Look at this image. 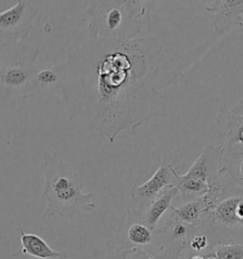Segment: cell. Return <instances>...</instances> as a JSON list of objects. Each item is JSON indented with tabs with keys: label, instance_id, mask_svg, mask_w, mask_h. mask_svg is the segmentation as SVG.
<instances>
[{
	"label": "cell",
	"instance_id": "5b68a950",
	"mask_svg": "<svg viewBox=\"0 0 243 259\" xmlns=\"http://www.w3.org/2000/svg\"><path fill=\"white\" fill-rule=\"evenodd\" d=\"M39 50L31 47H10L0 53V97L7 99L30 90L38 69Z\"/></svg>",
	"mask_w": 243,
	"mask_h": 259
},
{
	"label": "cell",
	"instance_id": "8fae6325",
	"mask_svg": "<svg viewBox=\"0 0 243 259\" xmlns=\"http://www.w3.org/2000/svg\"><path fill=\"white\" fill-rule=\"evenodd\" d=\"M216 122L224 148L243 146V114H233L224 105L220 107Z\"/></svg>",
	"mask_w": 243,
	"mask_h": 259
},
{
	"label": "cell",
	"instance_id": "44dd1931",
	"mask_svg": "<svg viewBox=\"0 0 243 259\" xmlns=\"http://www.w3.org/2000/svg\"><path fill=\"white\" fill-rule=\"evenodd\" d=\"M106 259H127L129 249L108 240L106 241Z\"/></svg>",
	"mask_w": 243,
	"mask_h": 259
},
{
	"label": "cell",
	"instance_id": "ba28073f",
	"mask_svg": "<svg viewBox=\"0 0 243 259\" xmlns=\"http://www.w3.org/2000/svg\"><path fill=\"white\" fill-rule=\"evenodd\" d=\"M174 169L171 164L161 160L159 168L147 182L132 187L130 197L139 209L144 208L154 198H157L163 191L172 186Z\"/></svg>",
	"mask_w": 243,
	"mask_h": 259
},
{
	"label": "cell",
	"instance_id": "d4e9b609",
	"mask_svg": "<svg viewBox=\"0 0 243 259\" xmlns=\"http://www.w3.org/2000/svg\"><path fill=\"white\" fill-rule=\"evenodd\" d=\"M202 255H204V259H218L211 251H206L205 253H202Z\"/></svg>",
	"mask_w": 243,
	"mask_h": 259
},
{
	"label": "cell",
	"instance_id": "8992f818",
	"mask_svg": "<svg viewBox=\"0 0 243 259\" xmlns=\"http://www.w3.org/2000/svg\"><path fill=\"white\" fill-rule=\"evenodd\" d=\"M39 13L35 1H17L15 6L0 13V52L16 46L30 35Z\"/></svg>",
	"mask_w": 243,
	"mask_h": 259
},
{
	"label": "cell",
	"instance_id": "484cf974",
	"mask_svg": "<svg viewBox=\"0 0 243 259\" xmlns=\"http://www.w3.org/2000/svg\"><path fill=\"white\" fill-rule=\"evenodd\" d=\"M0 53H1V52H0Z\"/></svg>",
	"mask_w": 243,
	"mask_h": 259
},
{
	"label": "cell",
	"instance_id": "4fadbf2b",
	"mask_svg": "<svg viewBox=\"0 0 243 259\" xmlns=\"http://www.w3.org/2000/svg\"><path fill=\"white\" fill-rule=\"evenodd\" d=\"M179 198V191L174 186H170L163 191L159 196L154 198L143 209L136 208L142 221L154 232L161 218L167 213L175 200Z\"/></svg>",
	"mask_w": 243,
	"mask_h": 259
},
{
	"label": "cell",
	"instance_id": "2e32d148",
	"mask_svg": "<svg viewBox=\"0 0 243 259\" xmlns=\"http://www.w3.org/2000/svg\"><path fill=\"white\" fill-rule=\"evenodd\" d=\"M170 210L181 221L197 229L199 233L205 228L206 218L205 202L202 198L183 201L179 206H171Z\"/></svg>",
	"mask_w": 243,
	"mask_h": 259
},
{
	"label": "cell",
	"instance_id": "277c9868",
	"mask_svg": "<svg viewBox=\"0 0 243 259\" xmlns=\"http://www.w3.org/2000/svg\"><path fill=\"white\" fill-rule=\"evenodd\" d=\"M154 1L104 0L90 1L88 33L104 39H133L151 28Z\"/></svg>",
	"mask_w": 243,
	"mask_h": 259
},
{
	"label": "cell",
	"instance_id": "7402d4cb",
	"mask_svg": "<svg viewBox=\"0 0 243 259\" xmlns=\"http://www.w3.org/2000/svg\"><path fill=\"white\" fill-rule=\"evenodd\" d=\"M127 259H153L151 252L143 248H129Z\"/></svg>",
	"mask_w": 243,
	"mask_h": 259
},
{
	"label": "cell",
	"instance_id": "ffe728a7",
	"mask_svg": "<svg viewBox=\"0 0 243 259\" xmlns=\"http://www.w3.org/2000/svg\"><path fill=\"white\" fill-rule=\"evenodd\" d=\"M209 248H211V244L208 236L204 233H197L191 238L186 251L192 253H204Z\"/></svg>",
	"mask_w": 243,
	"mask_h": 259
},
{
	"label": "cell",
	"instance_id": "9c48e42d",
	"mask_svg": "<svg viewBox=\"0 0 243 259\" xmlns=\"http://www.w3.org/2000/svg\"><path fill=\"white\" fill-rule=\"evenodd\" d=\"M205 8L212 15L215 31L228 33L241 26L243 0H210L205 1Z\"/></svg>",
	"mask_w": 243,
	"mask_h": 259
},
{
	"label": "cell",
	"instance_id": "3957f363",
	"mask_svg": "<svg viewBox=\"0 0 243 259\" xmlns=\"http://www.w3.org/2000/svg\"><path fill=\"white\" fill-rule=\"evenodd\" d=\"M205 228L211 247L216 244L243 245V189L233 185L220 171V179L209 185L202 198Z\"/></svg>",
	"mask_w": 243,
	"mask_h": 259
},
{
	"label": "cell",
	"instance_id": "d6986e66",
	"mask_svg": "<svg viewBox=\"0 0 243 259\" xmlns=\"http://www.w3.org/2000/svg\"><path fill=\"white\" fill-rule=\"evenodd\" d=\"M206 251H211L218 259H243L242 244H216Z\"/></svg>",
	"mask_w": 243,
	"mask_h": 259
},
{
	"label": "cell",
	"instance_id": "ac0fdd59",
	"mask_svg": "<svg viewBox=\"0 0 243 259\" xmlns=\"http://www.w3.org/2000/svg\"><path fill=\"white\" fill-rule=\"evenodd\" d=\"M62 80L61 65L38 67L30 84V91L59 89Z\"/></svg>",
	"mask_w": 243,
	"mask_h": 259
},
{
	"label": "cell",
	"instance_id": "603a6c76",
	"mask_svg": "<svg viewBox=\"0 0 243 259\" xmlns=\"http://www.w3.org/2000/svg\"><path fill=\"white\" fill-rule=\"evenodd\" d=\"M153 259H182V256L175 251L161 249L152 253Z\"/></svg>",
	"mask_w": 243,
	"mask_h": 259
},
{
	"label": "cell",
	"instance_id": "5bb4252c",
	"mask_svg": "<svg viewBox=\"0 0 243 259\" xmlns=\"http://www.w3.org/2000/svg\"><path fill=\"white\" fill-rule=\"evenodd\" d=\"M127 236L133 247L149 250L154 242L153 231L142 221L137 209H128Z\"/></svg>",
	"mask_w": 243,
	"mask_h": 259
},
{
	"label": "cell",
	"instance_id": "cb8c5ba5",
	"mask_svg": "<svg viewBox=\"0 0 243 259\" xmlns=\"http://www.w3.org/2000/svg\"><path fill=\"white\" fill-rule=\"evenodd\" d=\"M233 114H243V99L241 100V102L235 106L232 110H230Z\"/></svg>",
	"mask_w": 243,
	"mask_h": 259
},
{
	"label": "cell",
	"instance_id": "7a4b0ae2",
	"mask_svg": "<svg viewBox=\"0 0 243 259\" xmlns=\"http://www.w3.org/2000/svg\"><path fill=\"white\" fill-rule=\"evenodd\" d=\"M45 177L42 199L47 201L45 215L72 220L79 212L95 209L93 194H85L84 183L73 168L59 154L46 155L42 163Z\"/></svg>",
	"mask_w": 243,
	"mask_h": 259
},
{
	"label": "cell",
	"instance_id": "6da1fadb",
	"mask_svg": "<svg viewBox=\"0 0 243 259\" xmlns=\"http://www.w3.org/2000/svg\"><path fill=\"white\" fill-rule=\"evenodd\" d=\"M166 37L104 39L88 33L60 63L59 90L70 121L113 145L124 130L167 116V89L182 75Z\"/></svg>",
	"mask_w": 243,
	"mask_h": 259
},
{
	"label": "cell",
	"instance_id": "7c38bea8",
	"mask_svg": "<svg viewBox=\"0 0 243 259\" xmlns=\"http://www.w3.org/2000/svg\"><path fill=\"white\" fill-rule=\"evenodd\" d=\"M20 236V248L14 254L27 256L30 259H67L68 254L62 251H54L41 236L26 233L22 229H17Z\"/></svg>",
	"mask_w": 243,
	"mask_h": 259
},
{
	"label": "cell",
	"instance_id": "e0dca14e",
	"mask_svg": "<svg viewBox=\"0 0 243 259\" xmlns=\"http://www.w3.org/2000/svg\"><path fill=\"white\" fill-rule=\"evenodd\" d=\"M175 188L179 191V198L181 202L188 201L196 198H202L209 191V184L195 178H191L183 174L181 175L174 169L173 184Z\"/></svg>",
	"mask_w": 243,
	"mask_h": 259
},
{
	"label": "cell",
	"instance_id": "9a60e30c",
	"mask_svg": "<svg viewBox=\"0 0 243 259\" xmlns=\"http://www.w3.org/2000/svg\"><path fill=\"white\" fill-rule=\"evenodd\" d=\"M221 174L233 185L243 189V146L224 148Z\"/></svg>",
	"mask_w": 243,
	"mask_h": 259
},
{
	"label": "cell",
	"instance_id": "52a82bcc",
	"mask_svg": "<svg viewBox=\"0 0 243 259\" xmlns=\"http://www.w3.org/2000/svg\"><path fill=\"white\" fill-rule=\"evenodd\" d=\"M164 217L165 221L159 223L157 229L153 232L154 242L148 251L153 253L166 249L175 251L182 256L187 251L191 238L199 232L181 221L170 209Z\"/></svg>",
	"mask_w": 243,
	"mask_h": 259
},
{
	"label": "cell",
	"instance_id": "30bf717a",
	"mask_svg": "<svg viewBox=\"0 0 243 259\" xmlns=\"http://www.w3.org/2000/svg\"><path fill=\"white\" fill-rule=\"evenodd\" d=\"M223 152L224 147L222 145H207L185 175L200 180L209 185L217 182L220 177Z\"/></svg>",
	"mask_w": 243,
	"mask_h": 259
}]
</instances>
